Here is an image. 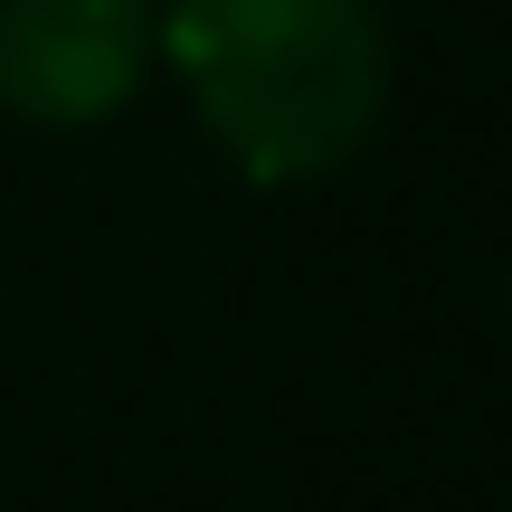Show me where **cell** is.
Here are the masks:
<instances>
[{"mask_svg":"<svg viewBox=\"0 0 512 512\" xmlns=\"http://www.w3.org/2000/svg\"><path fill=\"white\" fill-rule=\"evenodd\" d=\"M162 57L247 181H323L370 143L389 29L370 0H171Z\"/></svg>","mask_w":512,"mask_h":512,"instance_id":"1","label":"cell"},{"mask_svg":"<svg viewBox=\"0 0 512 512\" xmlns=\"http://www.w3.org/2000/svg\"><path fill=\"white\" fill-rule=\"evenodd\" d=\"M162 48L152 0H0V105L29 124H105Z\"/></svg>","mask_w":512,"mask_h":512,"instance_id":"2","label":"cell"}]
</instances>
